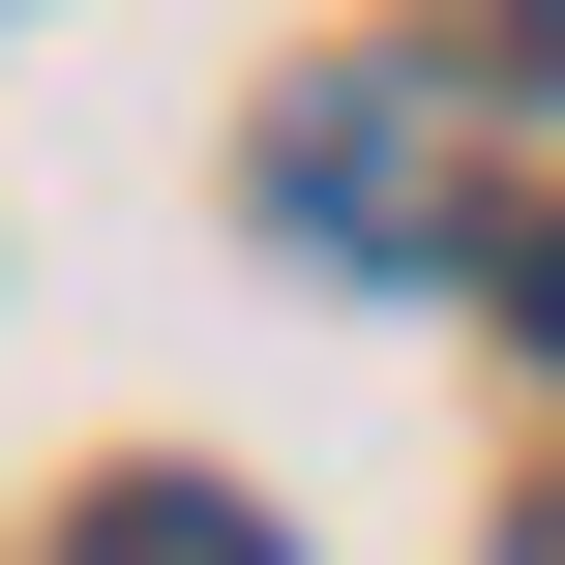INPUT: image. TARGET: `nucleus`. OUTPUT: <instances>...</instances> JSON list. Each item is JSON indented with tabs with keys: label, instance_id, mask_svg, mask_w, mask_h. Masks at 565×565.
Segmentation results:
<instances>
[{
	"label": "nucleus",
	"instance_id": "4",
	"mask_svg": "<svg viewBox=\"0 0 565 565\" xmlns=\"http://www.w3.org/2000/svg\"><path fill=\"white\" fill-rule=\"evenodd\" d=\"M507 298H536V358H565V238H536V268H507Z\"/></svg>",
	"mask_w": 565,
	"mask_h": 565
},
{
	"label": "nucleus",
	"instance_id": "1",
	"mask_svg": "<svg viewBox=\"0 0 565 565\" xmlns=\"http://www.w3.org/2000/svg\"><path fill=\"white\" fill-rule=\"evenodd\" d=\"M268 179H298V209H328V238H387V268H417V238H447V149H417V89H328V119H298V149H268Z\"/></svg>",
	"mask_w": 565,
	"mask_h": 565
},
{
	"label": "nucleus",
	"instance_id": "3",
	"mask_svg": "<svg viewBox=\"0 0 565 565\" xmlns=\"http://www.w3.org/2000/svg\"><path fill=\"white\" fill-rule=\"evenodd\" d=\"M507 60H536V89H565V0H507Z\"/></svg>",
	"mask_w": 565,
	"mask_h": 565
},
{
	"label": "nucleus",
	"instance_id": "2",
	"mask_svg": "<svg viewBox=\"0 0 565 565\" xmlns=\"http://www.w3.org/2000/svg\"><path fill=\"white\" fill-rule=\"evenodd\" d=\"M60 565H268V507H209V477H119V507H89Z\"/></svg>",
	"mask_w": 565,
	"mask_h": 565
}]
</instances>
